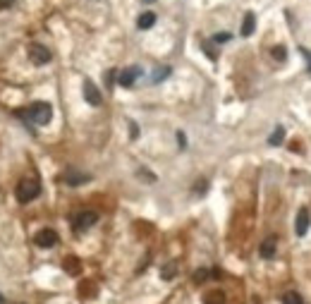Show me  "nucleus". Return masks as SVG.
Segmentation results:
<instances>
[{
	"mask_svg": "<svg viewBox=\"0 0 311 304\" xmlns=\"http://www.w3.org/2000/svg\"><path fill=\"white\" fill-rule=\"evenodd\" d=\"M22 115L27 118L29 122L43 127V124L51 122V118H53V106L46 103V101H36V103H31V106L27 108V113H22Z\"/></svg>",
	"mask_w": 311,
	"mask_h": 304,
	"instance_id": "1",
	"label": "nucleus"
},
{
	"mask_svg": "<svg viewBox=\"0 0 311 304\" xmlns=\"http://www.w3.org/2000/svg\"><path fill=\"white\" fill-rule=\"evenodd\" d=\"M41 194V182L36 178H24L17 184V201L19 204H29Z\"/></svg>",
	"mask_w": 311,
	"mask_h": 304,
	"instance_id": "2",
	"label": "nucleus"
},
{
	"mask_svg": "<svg viewBox=\"0 0 311 304\" xmlns=\"http://www.w3.org/2000/svg\"><path fill=\"white\" fill-rule=\"evenodd\" d=\"M96 223H98V213H96V211H79V213L72 218V228H74L77 233H84V230H89Z\"/></svg>",
	"mask_w": 311,
	"mask_h": 304,
	"instance_id": "3",
	"label": "nucleus"
},
{
	"mask_svg": "<svg viewBox=\"0 0 311 304\" xmlns=\"http://www.w3.org/2000/svg\"><path fill=\"white\" fill-rule=\"evenodd\" d=\"M29 58H31V62H36V65H48L53 56H51V51L46 48V46H41V43H29Z\"/></svg>",
	"mask_w": 311,
	"mask_h": 304,
	"instance_id": "4",
	"label": "nucleus"
},
{
	"mask_svg": "<svg viewBox=\"0 0 311 304\" xmlns=\"http://www.w3.org/2000/svg\"><path fill=\"white\" fill-rule=\"evenodd\" d=\"M141 77V67L139 65H129V67H124L122 72H118V84L124 86V89H129V86H134V82Z\"/></svg>",
	"mask_w": 311,
	"mask_h": 304,
	"instance_id": "5",
	"label": "nucleus"
},
{
	"mask_svg": "<svg viewBox=\"0 0 311 304\" xmlns=\"http://www.w3.org/2000/svg\"><path fill=\"white\" fill-rule=\"evenodd\" d=\"M34 242H36L39 247H43V249H51V247H55V244H58V233H55V230H51V228H43V230H39V233H36Z\"/></svg>",
	"mask_w": 311,
	"mask_h": 304,
	"instance_id": "6",
	"label": "nucleus"
},
{
	"mask_svg": "<svg viewBox=\"0 0 311 304\" xmlns=\"http://www.w3.org/2000/svg\"><path fill=\"white\" fill-rule=\"evenodd\" d=\"M84 98H86L89 106H101V103H103L101 91H98V86H96L91 79H84Z\"/></svg>",
	"mask_w": 311,
	"mask_h": 304,
	"instance_id": "7",
	"label": "nucleus"
},
{
	"mask_svg": "<svg viewBox=\"0 0 311 304\" xmlns=\"http://www.w3.org/2000/svg\"><path fill=\"white\" fill-rule=\"evenodd\" d=\"M309 225H311L309 208H299L297 221H295V233H297V237H304V235H307V233H309Z\"/></svg>",
	"mask_w": 311,
	"mask_h": 304,
	"instance_id": "8",
	"label": "nucleus"
},
{
	"mask_svg": "<svg viewBox=\"0 0 311 304\" xmlns=\"http://www.w3.org/2000/svg\"><path fill=\"white\" fill-rule=\"evenodd\" d=\"M275 247H278L275 237H268V240H263V242H261V247H258V254H261V259H273V256H275Z\"/></svg>",
	"mask_w": 311,
	"mask_h": 304,
	"instance_id": "9",
	"label": "nucleus"
},
{
	"mask_svg": "<svg viewBox=\"0 0 311 304\" xmlns=\"http://www.w3.org/2000/svg\"><path fill=\"white\" fill-rule=\"evenodd\" d=\"M254 29H256V17H254V12H247V14H244V22H242L240 34L247 39V36H251V34H254Z\"/></svg>",
	"mask_w": 311,
	"mask_h": 304,
	"instance_id": "10",
	"label": "nucleus"
},
{
	"mask_svg": "<svg viewBox=\"0 0 311 304\" xmlns=\"http://www.w3.org/2000/svg\"><path fill=\"white\" fill-rule=\"evenodd\" d=\"M170 72H173V67H170V65H161V67H156V69H153V77H151V82L158 84V82H163V79H168V77H170Z\"/></svg>",
	"mask_w": 311,
	"mask_h": 304,
	"instance_id": "11",
	"label": "nucleus"
},
{
	"mask_svg": "<svg viewBox=\"0 0 311 304\" xmlns=\"http://www.w3.org/2000/svg\"><path fill=\"white\" fill-rule=\"evenodd\" d=\"M153 24H156V14H153V12L139 14V19H136V27H139V29H151Z\"/></svg>",
	"mask_w": 311,
	"mask_h": 304,
	"instance_id": "12",
	"label": "nucleus"
},
{
	"mask_svg": "<svg viewBox=\"0 0 311 304\" xmlns=\"http://www.w3.org/2000/svg\"><path fill=\"white\" fill-rule=\"evenodd\" d=\"M283 141H285V129L280 127V124H278V127L273 129V134L268 137V144H271V146H280Z\"/></svg>",
	"mask_w": 311,
	"mask_h": 304,
	"instance_id": "13",
	"label": "nucleus"
},
{
	"mask_svg": "<svg viewBox=\"0 0 311 304\" xmlns=\"http://www.w3.org/2000/svg\"><path fill=\"white\" fill-rule=\"evenodd\" d=\"M65 182H67L69 187H77V184H84V182H89V175H77V173H69V175H65Z\"/></svg>",
	"mask_w": 311,
	"mask_h": 304,
	"instance_id": "14",
	"label": "nucleus"
},
{
	"mask_svg": "<svg viewBox=\"0 0 311 304\" xmlns=\"http://www.w3.org/2000/svg\"><path fill=\"white\" fill-rule=\"evenodd\" d=\"M283 304H304V300H302V295L295 290H287L283 295Z\"/></svg>",
	"mask_w": 311,
	"mask_h": 304,
	"instance_id": "15",
	"label": "nucleus"
},
{
	"mask_svg": "<svg viewBox=\"0 0 311 304\" xmlns=\"http://www.w3.org/2000/svg\"><path fill=\"white\" fill-rule=\"evenodd\" d=\"M273 56H275V60H280V62H283L285 58H287V51H285V46H275V48H273Z\"/></svg>",
	"mask_w": 311,
	"mask_h": 304,
	"instance_id": "16",
	"label": "nucleus"
},
{
	"mask_svg": "<svg viewBox=\"0 0 311 304\" xmlns=\"http://www.w3.org/2000/svg\"><path fill=\"white\" fill-rule=\"evenodd\" d=\"M201 48L206 51V53H208V58H211V60H216V58H218V53L213 51V46H211L208 41H203V43H201Z\"/></svg>",
	"mask_w": 311,
	"mask_h": 304,
	"instance_id": "17",
	"label": "nucleus"
},
{
	"mask_svg": "<svg viewBox=\"0 0 311 304\" xmlns=\"http://www.w3.org/2000/svg\"><path fill=\"white\" fill-rule=\"evenodd\" d=\"M230 39H232L230 34H228V31H223V34H216V36H213V43H228Z\"/></svg>",
	"mask_w": 311,
	"mask_h": 304,
	"instance_id": "18",
	"label": "nucleus"
},
{
	"mask_svg": "<svg viewBox=\"0 0 311 304\" xmlns=\"http://www.w3.org/2000/svg\"><path fill=\"white\" fill-rule=\"evenodd\" d=\"M299 53L307 58V69H309V74H311V51H307V48H299Z\"/></svg>",
	"mask_w": 311,
	"mask_h": 304,
	"instance_id": "19",
	"label": "nucleus"
},
{
	"mask_svg": "<svg viewBox=\"0 0 311 304\" xmlns=\"http://www.w3.org/2000/svg\"><path fill=\"white\" fill-rule=\"evenodd\" d=\"M65 266H67L69 273H79V268H77V261H74V259H67V261H65Z\"/></svg>",
	"mask_w": 311,
	"mask_h": 304,
	"instance_id": "20",
	"label": "nucleus"
},
{
	"mask_svg": "<svg viewBox=\"0 0 311 304\" xmlns=\"http://www.w3.org/2000/svg\"><path fill=\"white\" fill-rule=\"evenodd\" d=\"M115 74H118L115 69H110L108 74H106V82H108V89H110V86H113V82H115Z\"/></svg>",
	"mask_w": 311,
	"mask_h": 304,
	"instance_id": "21",
	"label": "nucleus"
},
{
	"mask_svg": "<svg viewBox=\"0 0 311 304\" xmlns=\"http://www.w3.org/2000/svg\"><path fill=\"white\" fill-rule=\"evenodd\" d=\"M177 144H180L182 149L187 146V137H185V132H177Z\"/></svg>",
	"mask_w": 311,
	"mask_h": 304,
	"instance_id": "22",
	"label": "nucleus"
},
{
	"mask_svg": "<svg viewBox=\"0 0 311 304\" xmlns=\"http://www.w3.org/2000/svg\"><path fill=\"white\" fill-rule=\"evenodd\" d=\"M129 129H132V139L139 137V127H136V122H129Z\"/></svg>",
	"mask_w": 311,
	"mask_h": 304,
	"instance_id": "23",
	"label": "nucleus"
},
{
	"mask_svg": "<svg viewBox=\"0 0 311 304\" xmlns=\"http://www.w3.org/2000/svg\"><path fill=\"white\" fill-rule=\"evenodd\" d=\"M175 276V271H173V266H168V271H163V278H173Z\"/></svg>",
	"mask_w": 311,
	"mask_h": 304,
	"instance_id": "24",
	"label": "nucleus"
},
{
	"mask_svg": "<svg viewBox=\"0 0 311 304\" xmlns=\"http://www.w3.org/2000/svg\"><path fill=\"white\" fill-rule=\"evenodd\" d=\"M12 2H14V0H0V10H2V7H10Z\"/></svg>",
	"mask_w": 311,
	"mask_h": 304,
	"instance_id": "25",
	"label": "nucleus"
},
{
	"mask_svg": "<svg viewBox=\"0 0 311 304\" xmlns=\"http://www.w3.org/2000/svg\"><path fill=\"white\" fill-rule=\"evenodd\" d=\"M144 2H153V0H144Z\"/></svg>",
	"mask_w": 311,
	"mask_h": 304,
	"instance_id": "26",
	"label": "nucleus"
},
{
	"mask_svg": "<svg viewBox=\"0 0 311 304\" xmlns=\"http://www.w3.org/2000/svg\"><path fill=\"white\" fill-rule=\"evenodd\" d=\"M0 304H2V295H0Z\"/></svg>",
	"mask_w": 311,
	"mask_h": 304,
	"instance_id": "27",
	"label": "nucleus"
}]
</instances>
